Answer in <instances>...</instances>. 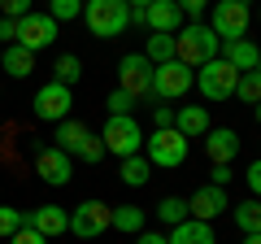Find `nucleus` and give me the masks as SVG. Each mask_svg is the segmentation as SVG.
I'll return each mask as SVG.
<instances>
[{
    "label": "nucleus",
    "instance_id": "obj_30",
    "mask_svg": "<svg viewBox=\"0 0 261 244\" xmlns=\"http://www.w3.org/2000/svg\"><path fill=\"white\" fill-rule=\"evenodd\" d=\"M22 223H27V214H22V209H13V205H0V235H5V240H9V235L18 231Z\"/></svg>",
    "mask_w": 261,
    "mask_h": 244
},
{
    "label": "nucleus",
    "instance_id": "obj_13",
    "mask_svg": "<svg viewBox=\"0 0 261 244\" xmlns=\"http://www.w3.org/2000/svg\"><path fill=\"white\" fill-rule=\"evenodd\" d=\"M231 209V201H226V188H214V183H205V188H196V197L187 201V218H200V223H214L218 214H226Z\"/></svg>",
    "mask_w": 261,
    "mask_h": 244
},
{
    "label": "nucleus",
    "instance_id": "obj_43",
    "mask_svg": "<svg viewBox=\"0 0 261 244\" xmlns=\"http://www.w3.org/2000/svg\"><path fill=\"white\" fill-rule=\"evenodd\" d=\"M0 57H5V48H0Z\"/></svg>",
    "mask_w": 261,
    "mask_h": 244
},
{
    "label": "nucleus",
    "instance_id": "obj_39",
    "mask_svg": "<svg viewBox=\"0 0 261 244\" xmlns=\"http://www.w3.org/2000/svg\"><path fill=\"white\" fill-rule=\"evenodd\" d=\"M135 244H166V235H161V231H140Z\"/></svg>",
    "mask_w": 261,
    "mask_h": 244
},
{
    "label": "nucleus",
    "instance_id": "obj_36",
    "mask_svg": "<svg viewBox=\"0 0 261 244\" xmlns=\"http://www.w3.org/2000/svg\"><path fill=\"white\" fill-rule=\"evenodd\" d=\"M244 183H248V192H261V161H248V170H244Z\"/></svg>",
    "mask_w": 261,
    "mask_h": 244
},
{
    "label": "nucleus",
    "instance_id": "obj_14",
    "mask_svg": "<svg viewBox=\"0 0 261 244\" xmlns=\"http://www.w3.org/2000/svg\"><path fill=\"white\" fill-rule=\"evenodd\" d=\"M200 140H205V157L214 161V166H231V161L240 157V135H235L231 127H209Z\"/></svg>",
    "mask_w": 261,
    "mask_h": 244
},
{
    "label": "nucleus",
    "instance_id": "obj_1",
    "mask_svg": "<svg viewBox=\"0 0 261 244\" xmlns=\"http://www.w3.org/2000/svg\"><path fill=\"white\" fill-rule=\"evenodd\" d=\"M218 48H222V39L214 35V31L205 27V22H187V27L174 31V61H183L187 70L205 66V61H214Z\"/></svg>",
    "mask_w": 261,
    "mask_h": 244
},
{
    "label": "nucleus",
    "instance_id": "obj_11",
    "mask_svg": "<svg viewBox=\"0 0 261 244\" xmlns=\"http://www.w3.org/2000/svg\"><path fill=\"white\" fill-rule=\"evenodd\" d=\"M35 175L44 179V183H53V188H65L70 179H74V157L61 149H53V144H44V149L35 153Z\"/></svg>",
    "mask_w": 261,
    "mask_h": 244
},
{
    "label": "nucleus",
    "instance_id": "obj_41",
    "mask_svg": "<svg viewBox=\"0 0 261 244\" xmlns=\"http://www.w3.org/2000/svg\"><path fill=\"white\" fill-rule=\"evenodd\" d=\"M126 5L130 9H144V5H152V0H126Z\"/></svg>",
    "mask_w": 261,
    "mask_h": 244
},
{
    "label": "nucleus",
    "instance_id": "obj_40",
    "mask_svg": "<svg viewBox=\"0 0 261 244\" xmlns=\"http://www.w3.org/2000/svg\"><path fill=\"white\" fill-rule=\"evenodd\" d=\"M0 44H13V18H0Z\"/></svg>",
    "mask_w": 261,
    "mask_h": 244
},
{
    "label": "nucleus",
    "instance_id": "obj_4",
    "mask_svg": "<svg viewBox=\"0 0 261 244\" xmlns=\"http://www.w3.org/2000/svg\"><path fill=\"white\" fill-rule=\"evenodd\" d=\"M100 144H105V153H118V157L140 153L144 131H140V122H135V113H109V122H105V131H100Z\"/></svg>",
    "mask_w": 261,
    "mask_h": 244
},
{
    "label": "nucleus",
    "instance_id": "obj_42",
    "mask_svg": "<svg viewBox=\"0 0 261 244\" xmlns=\"http://www.w3.org/2000/svg\"><path fill=\"white\" fill-rule=\"evenodd\" d=\"M244 244H261V235H244Z\"/></svg>",
    "mask_w": 261,
    "mask_h": 244
},
{
    "label": "nucleus",
    "instance_id": "obj_44",
    "mask_svg": "<svg viewBox=\"0 0 261 244\" xmlns=\"http://www.w3.org/2000/svg\"><path fill=\"white\" fill-rule=\"evenodd\" d=\"M244 5H248V0H244Z\"/></svg>",
    "mask_w": 261,
    "mask_h": 244
},
{
    "label": "nucleus",
    "instance_id": "obj_22",
    "mask_svg": "<svg viewBox=\"0 0 261 244\" xmlns=\"http://www.w3.org/2000/svg\"><path fill=\"white\" fill-rule=\"evenodd\" d=\"M118 179L126 183V188H144L152 179V166H148V157L144 153H130V157H122V166H118Z\"/></svg>",
    "mask_w": 261,
    "mask_h": 244
},
{
    "label": "nucleus",
    "instance_id": "obj_7",
    "mask_svg": "<svg viewBox=\"0 0 261 244\" xmlns=\"http://www.w3.org/2000/svg\"><path fill=\"white\" fill-rule=\"evenodd\" d=\"M196 70H200L196 79H200V96H205V101H214V105H218V101H231V96H235L240 70L226 66L222 57H214V61H205V66H196Z\"/></svg>",
    "mask_w": 261,
    "mask_h": 244
},
{
    "label": "nucleus",
    "instance_id": "obj_3",
    "mask_svg": "<svg viewBox=\"0 0 261 244\" xmlns=\"http://www.w3.org/2000/svg\"><path fill=\"white\" fill-rule=\"evenodd\" d=\"M144 157H148V166H166V170H174V166H183L187 161V140L174 131V127H157L152 135H144Z\"/></svg>",
    "mask_w": 261,
    "mask_h": 244
},
{
    "label": "nucleus",
    "instance_id": "obj_5",
    "mask_svg": "<svg viewBox=\"0 0 261 244\" xmlns=\"http://www.w3.org/2000/svg\"><path fill=\"white\" fill-rule=\"evenodd\" d=\"M196 87V70H187L183 61H161L152 66V101H178Z\"/></svg>",
    "mask_w": 261,
    "mask_h": 244
},
{
    "label": "nucleus",
    "instance_id": "obj_32",
    "mask_svg": "<svg viewBox=\"0 0 261 244\" xmlns=\"http://www.w3.org/2000/svg\"><path fill=\"white\" fill-rule=\"evenodd\" d=\"M74 157H83V161H92V166H96V161H100V157H105V144H100V140H96V135H87V140H83V149H79V153H74Z\"/></svg>",
    "mask_w": 261,
    "mask_h": 244
},
{
    "label": "nucleus",
    "instance_id": "obj_28",
    "mask_svg": "<svg viewBox=\"0 0 261 244\" xmlns=\"http://www.w3.org/2000/svg\"><path fill=\"white\" fill-rule=\"evenodd\" d=\"M235 96H240L244 105H257V101H261V75H257V70H244V75H240Z\"/></svg>",
    "mask_w": 261,
    "mask_h": 244
},
{
    "label": "nucleus",
    "instance_id": "obj_33",
    "mask_svg": "<svg viewBox=\"0 0 261 244\" xmlns=\"http://www.w3.org/2000/svg\"><path fill=\"white\" fill-rule=\"evenodd\" d=\"M130 109H135V96H126V92L118 87V92L109 96V113H130Z\"/></svg>",
    "mask_w": 261,
    "mask_h": 244
},
{
    "label": "nucleus",
    "instance_id": "obj_21",
    "mask_svg": "<svg viewBox=\"0 0 261 244\" xmlns=\"http://www.w3.org/2000/svg\"><path fill=\"white\" fill-rule=\"evenodd\" d=\"M109 227L122 235H140L144 231V209L140 205H109Z\"/></svg>",
    "mask_w": 261,
    "mask_h": 244
},
{
    "label": "nucleus",
    "instance_id": "obj_16",
    "mask_svg": "<svg viewBox=\"0 0 261 244\" xmlns=\"http://www.w3.org/2000/svg\"><path fill=\"white\" fill-rule=\"evenodd\" d=\"M27 227L31 231H39L44 240H53V235H65L70 231V214H65L61 205H35L27 214Z\"/></svg>",
    "mask_w": 261,
    "mask_h": 244
},
{
    "label": "nucleus",
    "instance_id": "obj_15",
    "mask_svg": "<svg viewBox=\"0 0 261 244\" xmlns=\"http://www.w3.org/2000/svg\"><path fill=\"white\" fill-rule=\"evenodd\" d=\"M183 9H178L174 0H152V5H144V27L157 31V35H174L178 27H183Z\"/></svg>",
    "mask_w": 261,
    "mask_h": 244
},
{
    "label": "nucleus",
    "instance_id": "obj_25",
    "mask_svg": "<svg viewBox=\"0 0 261 244\" xmlns=\"http://www.w3.org/2000/svg\"><path fill=\"white\" fill-rule=\"evenodd\" d=\"M144 57H148L152 66H161V61H174V35H157V31H152L148 44H144Z\"/></svg>",
    "mask_w": 261,
    "mask_h": 244
},
{
    "label": "nucleus",
    "instance_id": "obj_10",
    "mask_svg": "<svg viewBox=\"0 0 261 244\" xmlns=\"http://www.w3.org/2000/svg\"><path fill=\"white\" fill-rule=\"evenodd\" d=\"M70 231L79 240H96V235L109 231V205L105 201H83V205L70 209Z\"/></svg>",
    "mask_w": 261,
    "mask_h": 244
},
{
    "label": "nucleus",
    "instance_id": "obj_29",
    "mask_svg": "<svg viewBox=\"0 0 261 244\" xmlns=\"http://www.w3.org/2000/svg\"><path fill=\"white\" fill-rule=\"evenodd\" d=\"M83 13V0H48V18L61 27V22H74Z\"/></svg>",
    "mask_w": 261,
    "mask_h": 244
},
{
    "label": "nucleus",
    "instance_id": "obj_18",
    "mask_svg": "<svg viewBox=\"0 0 261 244\" xmlns=\"http://www.w3.org/2000/svg\"><path fill=\"white\" fill-rule=\"evenodd\" d=\"M166 244H218L214 223H200V218H183L178 227H170Z\"/></svg>",
    "mask_w": 261,
    "mask_h": 244
},
{
    "label": "nucleus",
    "instance_id": "obj_19",
    "mask_svg": "<svg viewBox=\"0 0 261 244\" xmlns=\"http://www.w3.org/2000/svg\"><path fill=\"white\" fill-rule=\"evenodd\" d=\"M174 131L183 135V140L205 135L209 131V109H205V105H178V109H174Z\"/></svg>",
    "mask_w": 261,
    "mask_h": 244
},
{
    "label": "nucleus",
    "instance_id": "obj_37",
    "mask_svg": "<svg viewBox=\"0 0 261 244\" xmlns=\"http://www.w3.org/2000/svg\"><path fill=\"white\" fill-rule=\"evenodd\" d=\"M152 122H157V127H174V109H170V105H157V109H152Z\"/></svg>",
    "mask_w": 261,
    "mask_h": 244
},
{
    "label": "nucleus",
    "instance_id": "obj_27",
    "mask_svg": "<svg viewBox=\"0 0 261 244\" xmlns=\"http://www.w3.org/2000/svg\"><path fill=\"white\" fill-rule=\"evenodd\" d=\"M157 218H161L166 227H178V223L187 218V201H183V197H161V205H157Z\"/></svg>",
    "mask_w": 261,
    "mask_h": 244
},
{
    "label": "nucleus",
    "instance_id": "obj_6",
    "mask_svg": "<svg viewBox=\"0 0 261 244\" xmlns=\"http://www.w3.org/2000/svg\"><path fill=\"white\" fill-rule=\"evenodd\" d=\"M248 22H252V13H248L244 0H214L209 31H214L222 44H226V39H244V35H248Z\"/></svg>",
    "mask_w": 261,
    "mask_h": 244
},
{
    "label": "nucleus",
    "instance_id": "obj_12",
    "mask_svg": "<svg viewBox=\"0 0 261 244\" xmlns=\"http://www.w3.org/2000/svg\"><path fill=\"white\" fill-rule=\"evenodd\" d=\"M70 109H74V92H70L65 83H44L35 92V118L61 122V118H70Z\"/></svg>",
    "mask_w": 261,
    "mask_h": 244
},
{
    "label": "nucleus",
    "instance_id": "obj_17",
    "mask_svg": "<svg viewBox=\"0 0 261 244\" xmlns=\"http://www.w3.org/2000/svg\"><path fill=\"white\" fill-rule=\"evenodd\" d=\"M218 57H222L226 66H235L240 75H244V70H257V66H261V48L252 44L248 35H244V39H226V44L218 48Z\"/></svg>",
    "mask_w": 261,
    "mask_h": 244
},
{
    "label": "nucleus",
    "instance_id": "obj_9",
    "mask_svg": "<svg viewBox=\"0 0 261 244\" xmlns=\"http://www.w3.org/2000/svg\"><path fill=\"white\" fill-rule=\"evenodd\" d=\"M118 79H122V92L135 96V101H152V61L144 53H126L118 61Z\"/></svg>",
    "mask_w": 261,
    "mask_h": 244
},
{
    "label": "nucleus",
    "instance_id": "obj_31",
    "mask_svg": "<svg viewBox=\"0 0 261 244\" xmlns=\"http://www.w3.org/2000/svg\"><path fill=\"white\" fill-rule=\"evenodd\" d=\"M27 13H31V0H0V18L18 22V18H27Z\"/></svg>",
    "mask_w": 261,
    "mask_h": 244
},
{
    "label": "nucleus",
    "instance_id": "obj_20",
    "mask_svg": "<svg viewBox=\"0 0 261 244\" xmlns=\"http://www.w3.org/2000/svg\"><path fill=\"white\" fill-rule=\"evenodd\" d=\"M53 127H57V131H53V149H61V153H70V157H74V153L79 149H83V140H87V135H92V131H87V127H83V122H74V118H61V122H53Z\"/></svg>",
    "mask_w": 261,
    "mask_h": 244
},
{
    "label": "nucleus",
    "instance_id": "obj_8",
    "mask_svg": "<svg viewBox=\"0 0 261 244\" xmlns=\"http://www.w3.org/2000/svg\"><path fill=\"white\" fill-rule=\"evenodd\" d=\"M57 31H61V27H57L48 13H35V9H31L27 18L13 22V44L27 48V53H39V48H48V44L57 39Z\"/></svg>",
    "mask_w": 261,
    "mask_h": 244
},
{
    "label": "nucleus",
    "instance_id": "obj_38",
    "mask_svg": "<svg viewBox=\"0 0 261 244\" xmlns=\"http://www.w3.org/2000/svg\"><path fill=\"white\" fill-rule=\"evenodd\" d=\"M209 175H214V188H226V183H231V166H214V170H209Z\"/></svg>",
    "mask_w": 261,
    "mask_h": 244
},
{
    "label": "nucleus",
    "instance_id": "obj_26",
    "mask_svg": "<svg viewBox=\"0 0 261 244\" xmlns=\"http://www.w3.org/2000/svg\"><path fill=\"white\" fill-rule=\"evenodd\" d=\"M235 227H240L244 235H261V205H257V201L235 205Z\"/></svg>",
    "mask_w": 261,
    "mask_h": 244
},
{
    "label": "nucleus",
    "instance_id": "obj_34",
    "mask_svg": "<svg viewBox=\"0 0 261 244\" xmlns=\"http://www.w3.org/2000/svg\"><path fill=\"white\" fill-rule=\"evenodd\" d=\"M9 244H48V240H44V235H39V231H31V227H27V223H22V227H18V231H13V235H9Z\"/></svg>",
    "mask_w": 261,
    "mask_h": 244
},
{
    "label": "nucleus",
    "instance_id": "obj_23",
    "mask_svg": "<svg viewBox=\"0 0 261 244\" xmlns=\"http://www.w3.org/2000/svg\"><path fill=\"white\" fill-rule=\"evenodd\" d=\"M0 70H5V75H13V79H27L31 70H35V53L9 44V48H5V57H0Z\"/></svg>",
    "mask_w": 261,
    "mask_h": 244
},
{
    "label": "nucleus",
    "instance_id": "obj_2",
    "mask_svg": "<svg viewBox=\"0 0 261 244\" xmlns=\"http://www.w3.org/2000/svg\"><path fill=\"white\" fill-rule=\"evenodd\" d=\"M79 18L87 22V31L96 39H118L130 27V5L126 0H83V13Z\"/></svg>",
    "mask_w": 261,
    "mask_h": 244
},
{
    "label": "nucleus",
    "instance_id": "obj_24",
    "mask_svg": "<svg viewBox=\"0 0 261 244\" xmlns=\"http://www.w3.org/2000/svg\"><path fill=\"white\" fill-rule=\"evenodd\" d=\"M79 79H83V61H79L74 53H61L53 61V83H65V87H74Z\"/></svg>",
    "mask_w": 261,
    "mask_h": 244
},
{
    "label": "nucleus",
    "instance_id": "obj_35",
    "mask_svg": "<svg viewBox=\"0 0 261 244\" xmlns=\"http://www.w3.org/2000/svg\"><path fill=\"white\" fill-rule=\"evenodd\" d=\"M178 9H183V18H192V22H200V13H205V5L209 0H174Z\"/></svg>",
    "mask_w": 261,
    "mask_h": 244
}]
</instances>
